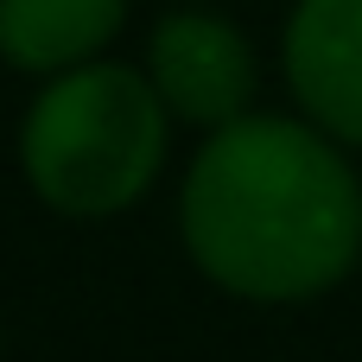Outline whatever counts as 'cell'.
Instances as JSON below:
<instances>
[{"label": "cell", "instance_id": "1", "mask_svg": "<svg viewBox=\"0 0 362 362\" xmlns=\"http://www.w3.org/2000/svg\"><path fill=\"white\" fill-rule=\"evenodd\" d=\"M197 274L248 305H305L362 261V178L350 146L305 115H235L210 127L178 191Z\"/></svg>", "mask_w": 362, "mask_h": 362}, {"label": "cell", "instance_id": "5", "mask_svg": "<svg viewBox=\"0 0 362 362\" xmlns=\"http://www.w3.org/2000/svg\"><path fill=\"white\" fill-rule=\"evenodd\" d=\"M127 0H0V57L25 76H57L108 51Z\"/></svg>", "mask_w": 362, "mask_h": 362}, {"label": "cell", "instance_id": "4", "mask_svg": "<svg viewBox=\"0 0 362 362\" xmlns=\"http://www.w3.org/2000/svg\"><path fill=\"white\" fill-rule=\"evenodd\" d=\"M280 64L299 115L362 153V0H293Z\"/></svg>", "mask_w": 362, "mask_h": 362}, {"label": "cell", "instance_id": "2", "mask_svg": "<svg viewBox=\"0 0 362 362\" xmlns=\"http://www.w3.org/2000/svg\"><path fill=\"white\" fill-rule=\"evenodd\" d=\"M172 146V108L134 64L89 57L45 76L19 121V172L57 216H121L134 210Z\"/></svg>", "mask_w": 362, "mask_h": 362}, {"label": "cell", "instance_id": "3", "mask_svg": "<svg viewBox=\"0 0 362 362\" xmlns=\"http://www.w3.org/2000/svg\"><path fill=\"white\" fill-rule=\"evenodd\" d=\"M146 76L159 89V102L172 108V121L185 127H223L235 115L255 108V45L223 19V13H197L178 6L153 25L146 38Z\"/></svg>", "mask_w": 362, "mask_h": 362}]
</instances>
